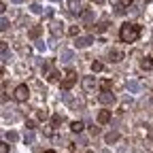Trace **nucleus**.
<instances>
[{"mask_svg":"<svg viewBox=\"0 0 153 153\" xmlns=\"http://www.w3.org/2000/svg\"><path fill=\"white\" fill-rule=\"evenodd\" d=\"M111 121V111H100L98 113V123H108Z\"/></svg>","mask_w":153,"mask_h":153,"instance_id":"f8f14e48","label":"nucleus"},{"mask_svg":"<svg viewBox=\"0 0 153 153\" xmlns=\"http://www.w3.org/2000/svg\"><path fill=\"white\" fill-rule=\"evenodd\" d=\"M81 85H83V89L85 91H94V87H96V79L94 76H83V81H81Z\"/></svg>","mask_w":153,"mask_h":153,"instance_id":"423d86ee","label":"nucleus"},{"mask_svg":"<svg viewBox=\"0 0 153 153\" xmlns=\"http://www.w3.org/2000/svg\"><path fill=\"white\" fill-rule=\"evenodd\" d=\"M98 100H100L104 106H111V104L115 102V96L111 94V89H102V94L98 96Z\"/></svg>","mask_w":153,"mask_h":153,"instance_id":"20e7f679","label":"nucleus"},{"mask_svg":"<svg viewBox=\"0 0 153 153\" xmlns=\"http://www.w3.org/2000/svg\"><path fill=\"white\" fill-rule=\"evenodd\" d=\"M104 140H106V145H113V143H117V140H119V132H108L106 136H104Z\"/></svg>","mask_w":153,"mask_h":153,"instance_id":"ddd939ff","label":"nucleus"},{"mask_svg":"<svg viewBox=\"0 0 153 153\" xmlns=\"http://www.w3.org/2000/svg\"><path fill=\"white\" fill-rule=\"evenodd\" d=\"M74 83H76V72H74V70H66V74H64V79H62L60 87H62L64 91H68Z\"/></svg>","mask_w":153,"mask_h":153,"instance_id":"7ed1b4c3","label":"nucleus"},{"mask_svg":"<svg viewBox=\"0 0 153 153\" xmlns=\"http://www.w3.org/2000/svg\"><path fill=\"white\" fill-rule=\"evenodd\" d=\"M68 9H70V13L79 15V13H81V4H79V0H68Z\"/></svg>","mask_w":153,"mask_h":153,"instance_id":"9b49d317","label":"nucleus"},{"mask_svg":"<svg viewBox=\"0 0 153 153\" xmlns=\"http://www.w3.org/2000/svg\"><path fill=\"white\" fill-rule=\"evenodd\" d=\"M83 128H85V126H83V121H72V123H70V130H72V132H76V134H79Z\"/></svg>","mask_w":153,"mask_h":153,"instance_id":"dca6fc26","label":"nucleus"},{"mask_svg":"<svg viewBox=\"0 0 153 153\" xmlns=\"http://www.w3.org/2000/svg\"><path fill=\"white\" fill-rule=\"evenodd\" d=\"M26 126H28L30 130H34V128H36V121H34V119H28V121H26Z\"/></svg>","mask_w":153,"mask_h":153,"instance_id":"cd10ccee","label":"nucleus"},{"mask_svg":"<svg viewBox=\"0 0 153 153\" xmlns=\"http://www.w3.org/2000/svg\"><path fill=\"white\" fill-rule=\"evenodd\" d=\"M96 2H104V0H96Z\"/></svg>","mask_w":153,"mask_h":153,"instance_id":"72a5a7b5","label":"nucleus"},{"mask_svg":"<svg viewBox=\"0 0 153 153\" xmlns=\"http://www.w3.org/2000/svg\"><path fill=\"white\" fill-rule=\"evenodd\" d=\"M91 17H94V13H91V11H85V13H83V19H85V22H89Z\"/></svg>","mask_w":153,"mask_h":153,"instance_id":"a878e982","label":"nucleus"},{"mask_svg":"<svg viewBox=\"0 0 153 153\" xmlns=\"http://www.w3.org/2000/svg\"><path fill=\"white\" fill-rule=\"evenodd\" d=\"M17 138H19V134H17V132H9V134H7V140H9V143H15Z\"/></svg>","mask_w":153,"mask_h":153,"instance_id":"4be33fe9","label":"nucleus"},{"mask_svg":"<svg viewBox=\"0 0 153 153\" xmlns=\"http://www.w3.org/2000/svg\"><path fill=\"white\" fill-rule=\"evenodd\" d=\"M47 117H49V113H47L45 108H41V111H36V119H38V121H45Z\"/></svg>","mask_w":153,"mask_h":153,"instance_id":"a211bd4d","label":"nucleus"},{"mask_svg":"<svg viewBox=\"0 0 153 153\" xmlns=\"http://www.w3.org/2000/svg\"><path fill=\"white\" fill-rule=\"evenodd\" d=\"M91 70L94 72H102L104 70V64L102 62H91Z\"/></svg>","mask_w":153,"mask_h":153,"instance_id":"6ab92c4d","label":"nucleus"},{"mask_svg":"<svg viewBox=\"0 0 153 153\" xmlns=\"http://www.w3.org/2000/svg\"><path fill=\"white\" fill-rule=\"evenodd\" d=\"M13 98H15L17 102H26V100L30 98V87H28L26 83L17 85V87H15V91H13Z\"/></svg>","mask_w":153,"mask_h":153,"instance_id":"f03ea898","label":"nucleus"},{"mask_svg":"<svg viewBox=\"0 0 153 153\" xmlns=\"http://www.w3.org/2000/svg\"><path fill=\"white\" fill-rule=\"evenodd\" d=\"M111 85H113V83H111V79H104V81L100 83V87H102V89H111Z\"/></svg>","mask_w":153,"mask_h":153,"instance_id":"b1692460","label":"nucleus"},{"mask_svg":"<svg viewBox=\"0 0 153 153\" xmlns=\"http://www.w3.org/2000/svg\"><path fill=\"white\" fill-rule=\"evenodd\" d=\"M49 30H51L53 36H62V32H64V24H62V22H51V24H49Z\"/></svg>","mask_w":153,"mask_h":153,"instance_id":"39448f33","label":"nucleus"},{"mask_svg":"<svg viewBox=\"0 0 153 153\" xmlns=\"http://www.w3.org/2000/svg\"><path fill=\"white\" fill-rule=\"evenodd\" d=\"M47 66H49V70H47V81H51V83H53V81H57V79H60V72H57L51 64H47Z\"/></svg>","mask_w":153,"mask_h":153,"instance_id":"6e6552de","label":"nucleus"},{"mask_svg":"<svg viewBox=\"0 0 153 153\" xmlns=\"http://www.w3.org/2000/svg\"><path fill=\"white\" fill-rule=\"evenodd\" d=\"M30 9H32V13H43V9H41V4H32Z\"/></svg>","mask_w":153,"mask_h":153,"instance_id":"393cba45","label":"nucleus"},{"mask_svg":"<svg viewBox=\"0 0 153 153\" xmlns=\"http://www.w3.org/2000/svg\"><path fill=\"white\" fill-rule=\"evenodd\" d=\"M62 57H64V60H70V57H72V51H64Z\"/></svg>","mask_w":153,"mask_h":153,"instance_id":"7c9ffc66","label":"nucleus"},{"mask_svg":"<svg viewBox=\"0 0 153 153\" xmlns=\"http://www.w3.org/2000/svg\"><path fill=\"white\" fill-rule=\"evenodd\" d=\"M143 136H147V138L153 136V128H151V126H145V128H143Z\"/></svg>","mask_w":153,"mask_h":153,"instance_id":"412c9836","label":"nucleus"},{"mask_svg":"<svg viewBox=\"0 0 153 153\" xmlns=\"http://www.w3.org/2000/svg\"><path fill=\"white\" fill-rule=\"evenodd\" d=\"M140 36V26L138 24H123L119 30V38L123 43H136Z\"/></svg>","mask_w":153,"mask_h":153,"instance_id":"f257e3e1","label":"nucleus"},{"mask_svg":"<svg viewBox=\"0 0 153 153\" xmlns=\"http://www.w3.org/2000/svg\"><path fill=\"white\" fill-rule=\"evenodd\" d=\"M89 130H91V134H94V136H98V134H100V128H96V126H91Z\"/></svg>","mask_w":153,"mask_h":153,"instance_id":"c756f323","label":"nucleus"},{"mask_svg":"<svg viewBox=\"0 0 153 153\" xmlns=\"http://www.w3.org/2000/svg\"><path fill=\"white\" fill-rule=\"evenodd\" d=\"M108 60H111V62H121V60H123V53H121V51H117V49H111Z\"/></svg>","mask_w":153,"mask_h":153,"instance_id":"9d476101","label":"nucleus"},{"mask_svg":"<svg viewBox=\"0 0 153 153\" xmlns=\"http://www.w3.org/2000/svg\"><path fill=\"white\" fill-rule=\"evenodd\" d=\"M19 51H22V55H30V53H32V49H30V47H22Z\"/></svg>","mask_w":153,"mask_h":153,"instance_id":"bb28decb","label":"nucleus"},{"mask_svg":"<svg viewBox=\"0 0 153 153\" xmlns=\"http://www.w3.org/2000/svg\"><path fill=\"white\" fill-rule=\"evenodd\" d=\"M0 153H9V145H7V143L0 145Z\"/></svg>","mask_w":153,"mask_h":153,"instance_id":"c85d7f7f","label":"nucleus"},{"mask_svg":"<svg viewBox=\"0 0 153 153\" xmlns=\"http://www.w3.org/2000/svg\"><path fill=\"white\" fill-rule=\"evenodd\" d=\"M68 34L70 36H79V26H70L68 28Z\"/></svg>","mask_w":153,"mask_h":153,"instance_id":"5701e85b","label":"nucleus"},{"mask_svg":"<svg viewBox=\"0 0 153 153\" xmlns=\"http://www.w3.org/2000/svg\"><path fill=\"white\" fill-rule=\"evenodd\" d=\"M45 153H57V151H45Z\"/></svg>","mask_w":153,"mask_h":153,"instance_id":"473e14b6","label":"nucleus"},{"mask_svg":"<svg viewBox=\"0 0 153 153\" xmlns=\"http://www.w3.org/2000/svg\"><path fill=\"white\" fill-rule=\"evenodd\" d=\"M94 43V36H81V38H76V47L79 49H85Z\"/></svg>","mask_w":153,"mask_h":153,"instance_id":"0eeeda50","label":"nucleus"},{"mask_svg":"<svg viewBox=\"0 0 153 153\" xmlns=\"http://www.w3.org/2000/svg\"><path fill=\"white\" fill-rule=\"evenodd\" d=\"M106 26H108V22H106V19H102V22H98L96 26H91V32H94V34H100V32L106 30Z\"/></svg>","mask_w":153,"mask_h":153,"instance_id":"1a4fd4ad","label":"nucleus"},{"mask_svg":"<svg viewBox=\"0 0 153 153\" xmlns=\"http://www.w3.org/2000/svg\"><path fill=\"white\" fill-rule=\"evenodd\" d=\"M41 32H43V28L41 26H34V28H30V32H28V36L32 38V41H36L38 36H41Z\"/></svg>","mask_w":153,"mask_h":153,"instance_id":"4468645a","label":"nucleus"},{"mask_svg":"<svg viewBox=\"0 0 153 153\" xmlns=\"http://www.w3.org/2000/svg\"><path fill=\"white\" fill-rule=\"evenodd\" d=\"M132 4V0H121V7H130Z\"/></svg>","mask_w":153,"mask_h":153,"instance_id":"2f4dec72","label":"nucleus"},{"mask_svg":"<svg viewBox=\"0 0 153 153\" xmlns=\"http://www.w3.org/2000/svg\"><path fill=\"white\" fill-rule=\"evenodd\" d=\"M24 143H26V145H30V143H34V132H32V130L24 134Z\"/></svg>","mask_w":153,"mask_h":153,"instance_id":"aec40b11","label":"nucleus"},{"mask_svg":"<svg viewBox=\"0 0 153 153\" xmlns=\"http://www.w3.org/2000/svg\"><path fill=\"white\" fill-rule=\"evenodd\" d=\"M128 89H130L132 94H138V91H140V83H138V81H128Z\"/></svg>","mask_w":153,"mask_h":153,"instance_id":"2eb2a0df","label":"nucleus"},{"mask_svg":"<svg viewBox=\"0 0 153 153\" xmlns=\"http://www.w3.org/2000/svg\"><path fill=\"white\" fill-rule=\"evenodd\" d=\"M151 66H153V60H151V57H145V60L140 62V68H143V70H151Z\"/></svg>","mask_w":153,"mask_h":153,"instance_id":"f3484780","label":"nucleus"}]
</instances>
